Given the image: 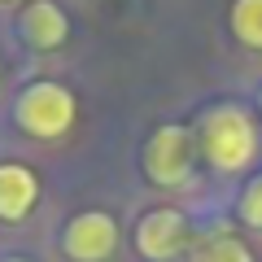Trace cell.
Wrapping results in <instances>:
<instances>
[{"mask_svg":"<svg viewBox=\"0 0 262 262\" xmlns=\"http://www.w3.org/2000/svg\"><path fill=\"white\" fill-rule=\"evenodd\" d=\"M196 149L214 170L232 175V170H245L258 153V131H253L249 114L241 105H214L206 110L201 127H196Z\"/></svg>","mask_w":262,"mask_h":262,"instance_id":"obj_1","label":"cell"},{"mask_svg":"<svg viewBox=\"0 0 262 262\" xmlns=\"http://www.w3.org/2000/svg\"><path fill=\"white\" fill-rule=\"evenodd\" d=\"M75 118H79V101L57 79H35L13 101V122L31 140H61L66 131L75 127Z\"/></svg>","mask_w":262,"mask_h":262,"instance_id":"obj_2","label":"cell"},{"mask_svg":"<svg viewBox=\"0 0 262 262\" xmlns=\"http://www.w3.org/2000/svg\"><path fill=\"white\" fill-rule=\"evenodd\" d=\"M196 158H201L196 136L184 127V122H166V127H158L149 136V144H144V175H149L158 188H179L188 175H192Z\"/></svg>","mask_w":262,"mask_h":262,"instance_id":"obj_3","label":"cell"},{"mask_svg":"<svg viewBox=\"0 0 262 262\" xmlns=\"http://www.w3.org/2000/svg\"><path fill=\"white\" fill-rule=\"evenodd\" d=\"M118 249V219L110 210H79L61 227V253L70 262H110Z\"/></svg>","mask_w":262,"mask_h":262,"instance_id":"obj_4","label":"cell"},{"mask_svg":"<svg viewBox=\"0 0 262 262\" xmlns=\"http://www.w3.org/2000/svg\"><path fill=\"white\" fill-rule=\"evenodd\" d=\"M188 245V219L170 206H158L149 214H140L136 223V253L144 262H170Z\"/></svg>","mask_w":262,"mask_h":262,"instance_id":"obj_5","label":"cell"},{"mask_svg":"<svg viewBox=\"0 0 262 262\" xmlns=\"http://www.w3.org/2000/svg\"><path fill=\"white\" fill-rule=\"evenodd\" d=\"M18 35L39 53H53L70 39V18L57 0H27L18 9Z\"/></svg>","mask_w":262,"mask_h":262,"instance_id":"obj_6","label":"cell"},{"mask_svg":"<svg viewBox=\"0 0 262 262\" xmlns=\"http://www.w3.org/2000/svg\"><path fill=\"white\" fill-rule=\"evenodd\" d=\"M39 206V175L27 162H0V223H22Z\"/></svg>","mask_w":262,"mask_h":262,"instance_id":"obj_7","label":"cell"},{"mask_svg":"<svg viewBox=\"0 0 262 262\" xmlns=\"http://www.w3.org/2000/svg\"><path fill=\"white\" fill-rule=\"evenodd\" d=\"M232 35L245 48H262V0H232Z\"/></svg>","mask_w":262,"mask_h":262,"instance_id":"obj_8","label":"cell"},{"mask_svg":"<svg viewBox=\"0 0 262 262\" xmlns=\"http://www.w3.org/2000/svg\"><path fill=\"white\" fill-rule=\"evenodd\" d=\"M196 262H253V253L245 249L236 236H219V241H210L206 249H201Z\"/></svg>","mask_w":262,"mask_h":262,"instance_id":"obj_9","label":"cell"},{"mask_svg":"<svg viewBox=\"0 0 262 262\" xmlns=\"http://www.w3.org/2000/svg\"><path fill=\"white\" fill-rule=\"evenodd\" d=\"M241 219L249 227H262V175L249 179V188L241 192Z\"/></svg>","mask_w":262,"mask_h":262,"instance_id":"obj_10","label":"cell"},{"mask_svg":"<svg viewBox=\"0 0 262 262\" xmlns=\"http://www.w3.org/2000/svg\"><path fill=\"white\" fill-rule=\"evenodd\" d=\"M0 262H31V258H22V253H9V258H0Z\"/></svg>","mask_w":262,"mask_h":262,"instance_id":"obj_11","label":"cell"},{"mask_svg":"<svg viewBox=\"0 0 262 262\" xmlns=\"http://www.w3.org/2000/svg\"><path fill=\"white\" fill-rule=\"evenodd\" d=\"M0 5H18V9H22V5H27V0H0Z\"/></svg>","mask_w":262,"mask_h":262,"instance_id":"obj_12","label":"cell"},{"mask_svg":"<svg viewBox=\"0 0 262 262\" xmlns=\"http://www.w3.org/2000/svg\"><path fill=\"white\" fill-rule=\"evenodd\" d=\"M0 83H5V61H0Z\"/></svg>","mask_w":262,"mask_h":262,"instance_id":"obj_13","label":"cell"},{"mask_svg":"<svg viewBox=\"0 0 262 262\" xmlns=\"http://www.w3.org/2000/svg\"><path fill=\"white\" fill-rule=\"evenodd\" d=\"M258 105H262V96H258Z\"/></svg>","mask_w":262,"mask_h":262,"instance_id":"obj_14","label":"cell"}]
</instances>
